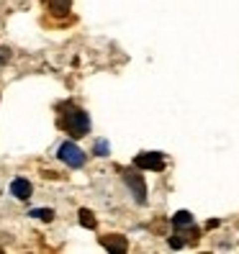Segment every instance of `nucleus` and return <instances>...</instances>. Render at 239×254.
Instances as JSON below:
<instances>
[{
  "label": "nucleus",
  "mask_w": 239,
  "mask_h": 254,
  "mask_svg": "<svg viewBox=\"0 0 239 254\" xmlns=\"http://www.w3.org/2000/svg\"><path fill=\"white\" fill-rule=\"evenodd\" d=\"M59 128L67 131L70 136L80 139L90 131V118H87V113L82 108L72 106V103H62L59 106Z\"/></svg>",
  "instance_id": "f257e3e1"
},
{
  "label": "nucleus",
  "mask_w": 239,
  "mask_h": 254,
  "mask_svg": "<svg viewBox=\"0 0 239 254\" xmlns=\"http://www.w3.org/2000/svg\"><path fill=\"white\" fill-rule=\"evenodd\" d=\"M183 244H185V242H183L180 236H172V239H170V247H172V249H180Z\"/></svg>",
  "instance_id": "f8f14e48"
},
{
  "label": "nucleus",
  "mask_w": 239,
  "mask_h": 254,
  "mask_svg": "<svg viewBox=\"0 0 239 254\" xmlns=\"http://www.w3.org/2000/svg\"><path fill=\"white\" fill-rule=\"evenodd\" d=\"M134 164L142 167V170L162 172V170H165V157H162L159 152H144V154H139L137 159H134Z\"/></svg>",
  "instance_id": "20e7f679"
},
{
  "label": "nucleus",
  "mask_w": 239,
  "mask_h": 254,
  "mask_svg": "<svg viewBox=\"0 0 239 254\" xmlns=\"http://www.w3.org/2000/svg\"><path fill=\"white\" fill-rule=\"evenodd\" d=\"M70 5H72V0H49V8L54 13H67Z\"/></svg>",
  "instance_id": "1a4fd4ad"
},
{
  "label": "nucleus",
  "mask_w": 239,
  "mask_h": 254,
  "mask_svg": "<svg viewBox=\"0 0 239 254\" xmlns=\"http://www.w3.org/2000/svg\"><path fill=\"white\" fill-rule=\"evenodd\" d=\"M121 175H124V183H126V185L131 188V192H134V200H137V203H147V185H144V180H142V175L134 172V170H124Z\"/></svg>",
  "instance_id": "7ed1b4c3"
},
{
  "label": "nucleus",
  "mask_w": 239,
  "mask_h": 254,
  "mask_svg": "<svg viewBox=\"0 0 239 254\" xmlns=\"http://www.w3.org/2000/svg\"><path fill=\"white\" fill-rule=\"evenodd\" d=\"M31 192H34V185L28 180H23V177H16V180L10 183V195H16L18 200H28Z\"/></svg>",
  "instance_id": "423d86ee"
},
{
  "label": "nucleus",
  "mask_w": 239,
  "mask_h": 254,
  "mask_svg": "<svg viewBox=\"0 0 239 254\" xmlns=\"http://www.w3.org/2000/svg\"><path fill=\"white\" fill-rule=\"evenodd\" d=\"M95 154L98 157H106L108 154V141H95Z\"/></svg>",
  "instance_id": "9b49d317"
},
{
  "label": "nucleus",
  "mask_w": 239,
  "mask_h": 254,
  "mask_svg": "<svg viewBox=\"0 0 239 254\" xmlns=\"http://www.w3.org/2000/svg\"><path fill=\"white\" fill-rule=\"evenodd\" d=\"M59 159H62L65 164H67V167H75V170H78V167H82V164H85V152H82V149L78 146V144H72V141H65V144H59Z\"/></svg>",
  "instance_id": "f03ea898"
},
{
  "label": "nucleus",
  "mask_w": 239,
  "mask_h": 254,
  "mask_svg": "<svg viewBox=\"0 0 239 254\" xmlns=\"http://www.w3.org/2000/svg\"><path fill=\"white\" fill-rule=\"evenodd\" d=\"M100 244H103V249H108V252H113V254H121V252L129 249V242H126L124 236H118V234L100 236Z\"/></svg>",
  "instance_id": "39448f33"
},
{
  "label": "nucleus",
  "mask_w": 239,
  "mask_h": 254,
  "mask_svg": "<svg viewBox=\"0 0 239 254\" xmlns=\"http://www.w3.org/2000/svg\"><path fill=\"white\" fill-rule=\"evenodd\" d=\"M31 216L34 218H41V221H52L54 218V211H52V208H34Z\"/></svg>",
  "instance_id": "9d476101"
},
{
  "label": "nucleus",
  "mask_w": 239,
  "mask_h": 254,
  "mask_svg": "<svg viewBox=\"0 0 239 254\" xmlns=\"http://www.w3.org/2000/svg\"><path fill=\"white\" fill-rule=\"evenodd\" d=\"M78 218H80V223L85 229H95V218H93V213L87 211V208H80V213H78Z\"/></svg>",
  "instance_id": "6e6552de"
},
{
  "label": "nucleus",
  "mask_w": 239,
  "mask_h": 254,
  "mask_svg": "<svg viewBox=\"0 0 239 254\" xmlns=\"http://www.w3.org/2000/svg\"><path fill=\"white\" fill-rule=\"evenodd\" d=\"M172 226H175V229H188V226H193V216H190L188 211H177V213L172 216Z\"/></svg>",
  "instance_id": "0eeeda50"
}]
</instances>
